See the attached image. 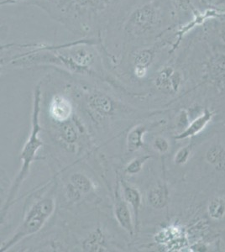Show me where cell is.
Masks as SVG:
<instances>
[{
    "instance_id": "cell-19",
    "label": "cell",
    "mask_w": 225,
    "mask_h": 252,
    "mask_svg": "<svg viewBox=\"0 0 225 252\" xmlns=\"http://www.w3.org/2000/svg\"><path fill=\"white\" fill-rule=\"evenodd\" d=\"M59 135L63 139V141L68 145L74 144L78 138L77 129L75 127L74 124L71 122V121L60 124Z\"/></svg>"
},
{
    "instance_id": "cell-7",
    "label": "cell",
    "mask_w": 225,
    "mask_h": 252,
    "mask_svg": "<svg viewBox=\"0 0 225 252\" xmlns=\"http://www.w3.org/2000/svg\"><path fill=\"white\" fill-rule=\"evenodd\" d=\"M120 180H117V186L114 192V215L120 226L127 231L129 235H134V223H133L131 212L129 204L123 197L122 192L120 190Z\"/></svg>"
},
{
    "instance_id": "cell-20",
    "label": "cell",
    "mask_w": 225,
    "mask_h": 252,
    "mask_svg": "<svg viewBox=\"0 0 225 252\" xmlns=\"http://www.w3.org/2000/svg\"><path fill=\"white\" fill-rule=\"evenodd\" d=\"M171 4L179 15H189L193 16L197 15L198 11L193 5L192 0H170Z\"/></svg>"
},
{
    "instance_id": "cell-12",
    "label": "cell",
    "mask_w": 225,
    "mask_h": 252,
    "mask_svg": "<svg viewBox=\"0 0 225 252\" xmlns=\"http://www.w3.org/2000/svg\"><path fill=\"white\" fill-rule=\"evenodd\" d=\"M120 185H121V189H122L123 197L128 203L129 205H130L132 209H133L134 216V227L136 229L138 228V225H139L140 207L142 204L141 194H140V191L136 188L129 184L124 178L120 179Z\"/></svg>"
},
{
    "instance_id": "cell-3",
    "label": "cell",
    "mask_w": 225,
    "mask_h": 252,
    "mask_svg": "<svg viewBox=\"0 0 225 252\" xmlns=\"http://www.w3.org/2000/svg\"><path fill=\"white\" fill-rule=\"evenodd\" d=\"M41 85L39 83L35 86L33 97V108L32 115V130L28 139L24 145L23 149L20 154L21 166L20 172L13 181L8 197L6 198L5 204L1 209V221L5 218L6 214L9 211L10 207L14 204V198H16L20 188L23 184L31 171V167L40 147L43 146V142L40 139V133L42 129L40 126V101H41Z\"/></svg>"
},
{
    "instance_id": "cell-5",
    "label": "cell",
    "mask_w": 225,
    "mask_h": 252,
    "mask_svg": "<svg viewBox=\"0 0 225 252\" xmlns=\"http://www.w3.org/2000/svg\"><path fill=\"white\" fill-rule=\"evenodd\" d=\"M164 41H158L148 46H141L132 52V65L134 74L136 78L146 77L148 70L157 58V52L160 47L165 46Z\"/></svg>"
},
{
    "instance_id": "cell-21",
    "label": "cell",
    "mask_w": 225,
    "mask_h": 252,
    "mask_svg": "<svg viewBox=\"0 0 225 252\" xmlns=\"http://www.w3.org/2000/svg\"><path fill=\"white\" fill-rule=\"evenodd\" d=\"M151 156L145 155L134 158L126 166V172L129 175H136L142 170L144 165L151 159Z\"/></svg>"
},
{
    "instance_id": "cell-24",
    "label": "cell",
    "mask_w": 225,
    "mask_h": 252,
    "mask_svg": "<svg viewBox=\"0 0 225 252\" xmlns=\"http://www.w3.org/2000/svg\"><path fill=\"white\" fill-rule=\"evenodd\" d=\"M190 122L191 121H189L188 112L185 111V110H183V111L181 112L179 114V116L177 118V126L179 127L180 129H183L182 131H183L188 127Z\"/></svg>"
},
{
    "instance_id": "cell-11",
    "label": "cell",
    "mask_w": 225,
    "mask_h": 252,
    "mask_svg": "<svg viewBox=\"0 0 225 252\" xmlns=\"http://www.w3.org/2000/svg\"><path fill=\"white\" fill-rule=\"evenodd\" d=\"M94 184L85 174L77 172L71 176L70 184L67 188V195L71 200L77 201L82 195L91 192Z\"/></svg>"
},
{
    "instance_id": "cell-16",
    "label": "cell",
    "mask_w": 225,
    "mask_h": 252,
    "mask_svg": "<svg viewBox=\"0 0 225 252\" xmlns=\"http://www.w3.org/2000/svg\"><path fill=\"white\" fill-rule=\"evenodd\" d=\"M205 159L218 172H225V148L222 145L210 146L206 152Z\"/></svg>"
},
{
    "instance_id": "cell-10",
    "label": "cell",
    "mask_w": 225,
    "mask_h": 252,
    "mask_svg": "<svg viewBox=\"0 0 225 252\" xmlns=\"http://www.w3.org/2000/svg\"><path fill=\"white\" fill-rule=\"evenodd\" d=\"M49 113L51 117L57 121V123L61 124L70 121V118L72 115L71 102L63 95H56L52 97L50 103Z\"/></svg>"
},
{
    "instance_id": "cell-18",
    "label": "cell",
    "mask_w": 225,
    "mask_h": 252,
    "mask_svg": "<svg viewBox=\"0 0 225 252\" xmlns=\"http://www.w3.org/2000/svg\"><path fill=\"white\" fill-rule=\"evenodd\" d=\"M208 215L214 220H220L225 217V200L220 197H214L208 204Z\"/></svg>"
},
{
    "instance_id": "cell-14",
    "label": "cell",
    "mask_w": 225,
    "mask_h": 252,
    "mask_svg": "<svg viewBox=\"0 0 225 252\" xmlns=\"http://www.w3.org/2000/svg\"><path fill=\"white\" fill-rule=\"evenodd\" d=\"M83 250L87 252H103L108 251L107 240L101 229L94 230L83 242Z\"/></svg>"
},
{
    "instance_id": "cell-15",
    "label": "cell",
    "mask_w": 225,
    "mask_h": 252,
    "mask_svg": "<svg viewBox=\"0 0 225 252\" xmlns=\"http://www.w3.org/2000/svg\"><path fill=\"white\" fill-rule=\"evenodd\" d=\"M209 75L218 85L225 86V54L216 53L208 62Z\"/></svg>"
},
{
    "instance_id": "cell-23",
    "label": "cell",
    "mask_w": 225,
    "mask_h": 252,
    "mask_svg": "<svg viewBox=\"0 0 225 252\" xmlns=\"http://www.w3.org/2000/svg\"><path fill=\"white\" fill-rule=\"evenodd\" d=\"M153 146H154L155 149L161 154H165L170 149V143L165 137H162V136L156 138Z\"/></svg>"
},
{
    "instance_id": "cell-8",
    "label": "cell",
    "mask_w": 225,
    "mask_h": 252,
    "mask_svg": "<svg viewBox=\"0 0 225 252\" xmlns=\"http://www.w3.org/2000/svg\"><path fill=\"white\" fill-rule=\"evenodd\" d=\"M88 106L97 118H107L114 115L115 103L111 97L101 92H94L88 98Z\"/></svg>"
},
{
    "instance_id": "cell-9",
    "label": "cell",
    "mask_w": 225,
    "mask_h": 252,
    "mask_svg": "<svg viewBox=\"0 0 225 252\" xmlns=\"http://www.w3.org/2000/svg\"><path fill=\"white\" fill-rule=\"evenodd\" d=\"M214 116V113L210 109H205L201 115L192 121L183 131L180 132L175 136V140L182 141L188 138L193 137L205 129L208 124L211 122Z\"/></svg>"
},
{
    "instance_id": "cell-6",
    "label": "cell",
    "mask_w": 225,
    "mask_h": 252,
    "mask_svg": "<svg viewBox=\"0 0 225 252\" xmlns=\"http://www.w3.org/2000/svg\"><path fill=\"white\" fill-rule=\"evenodd\" d=\"M183 81V74L179 70L172 66H165L157 73L156 86L161 92L175 94L179 91Z\"/></svg>"
},
{
    "instance_id": "cell-25",
    "label": "cell",
    "mask_w": 225,
    "mask_h": 252,
    "mask_svg": "<svg viewBox=\"0 0 225 252\" xmlns=\"http://www.w3.org/2000/svg\"><path fill=\"white\" fill-rule=\"evenodd\" d=\"M194 250V251H197V252H205V251H207V247L203 245V244H197V245H196V246H194L193 247Z\"/></svg>"
},
{
    "instance_id": "cell-13",
    "label": "cell",
    "mask_w": 225,
    "mask_h": 252,
    "mask_svg": "<svg viewBox=\"0 0 225 252\" xmlns=\"http://www.w3.org/2000/svg\"><path fill=\"white\" fill-rule=\"evenodd\" d=\"M156 126H157V124H140L132 128L127 135V148L129 152L139 151L144 145L145 134Z\"/></svg>"
},
{
    "instance_id": "cell-22",
    "label": "cell",
    "mask_w": 225,
    "mask_h": 252,
    "mask_svg": "<svg viewBox=\"0 0 225 252\" xmlns=\"http://www.w3.org/2000/svg\"><path fill=\"white\" fill-rule=\"evenodd\" d=\"M190 155H191V146H184L177 151L176 155L174 157V161L177 165H184L188 162Z\"/></svg>"
},
{
    "instance_id": "cell-4",
    "label": "cell",
    "mask_w": 225,
    "mask_h": 252,
    "mask_svg": "<svg viewBox=\"0 0 225 252\" xmlns=\"http://www.w3.org/2000/svg\"><path fill=\"white\" fill-rule=\"evenodd\" d=\"M56 209L53 192L45 196L44 198L34 202L28 209L22 223L17 230L8 241L3 242L0 252H4L11 249L25 238L34 235L39 232L46 224V221L53 215Z\"/></svg>"
},
{
    "instance_id": "cell-2",
    "label": "cell",
    "mask_w": 225,
    "mask_h": 252,
    "mask_svg": "<svg viewBox=\"0 0 225 252\" xmlns=\"http://www.w3.org/2000/svg\"><path fill=\"white\" fill-rule=\"evenodd\" d=\"M162 0H144L135 3L126 14L121 25L125 43L137 47L151 45L166 32L167 16Z\"/></svg>"
},
{
    "instance_id": "cell-17",
    "label": "cell",
    "mask_w": 225,
    "mask_h": 252,
    "mask_svg": "<svg viewBox=\"0 0 225 252\" xmlns=\"http://www.w3.org/2000/svg\"><path fill=\"white\" fill-rule=\"evenodd\" d=\"M169 200V192L165 184H159L151 189L148 193V202L154 209H163Z\"/></svg>"
},
{
    "instance_id": "cell-1",
    "label": "cell",
    "mask_w": 225,
    "mask_h": 252,
    "mask_svg": "<svg viewBox=\"0 0 225 252\" xmlns=\"http://www.w3.org/2000/svg\"><path fill=\"white\" fill-rule=\"evenodd\" d=\"M76 32H91L104 26L115 3L122 0H32ZM112 15V14H111Z\"/></svg>"
}]
</instances>
